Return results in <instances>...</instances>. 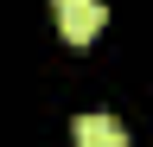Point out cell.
<instances>
[{"label": "cell", "mask_w": 153, "mask_h": 147, "mask_svg": "<svg viewBox=\"0 0 153 147\" xmlns=\"http://www.w3.org/2000/svg\"><path fill=\"white\" fill-rule=\"evenodd\" d=\"M51 13H57V32H64L70 45H89L96 32H102V19H108L102 0H51Z\"/></svg>", "instance_id": "obj_1"}, {"label": "cell", "mask_w": 153, "mask_h": 147, "mask_svg": "<svg viewBox=\"0 0 153 147\" xmlns=\"http://www.w3.org/2000/svg\"><path fill=\"white\" fill-rule=\"evenodd\" d=\"M76 147H128V128L108 109H89V115H76Z\"/></svg>", "instance_id": "obj_2"}]
</instances>
